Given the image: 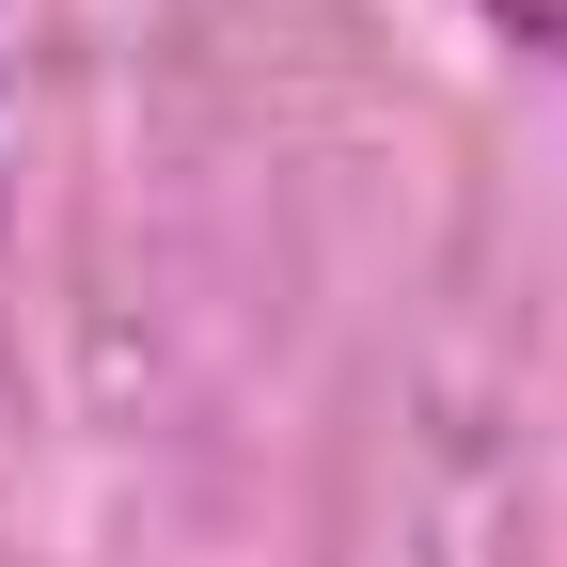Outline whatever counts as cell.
Here are the masks:
<instances>
[{
	"label": "cell",
	"instance_id": "7a4b0ae2",
	"mask_svg": "<svg viewBox=\"0 0 567 567\" xmlns=\"http://www.w3.org/2000/svg\"><path fill=\"white\" fill-rule=\"evenodd\" d=\"M0 316H17V126H0Z\"/></svg>",
	"mask_w": 567,
	"mask_h": 567
},
{
	"label": "cell",
	"instance_id": "6da1fadb",
	"mask_svg": "<svg viewBox=\"0 0 567 567\" xmlns=\"http://www.w3.org/2000/svg\"><path fill=\"white\" fill-rule=\"evenodd\" d=\"M473 32H488V48H520V63H551V80H567V0H473Z\"/></svg>",
	"mask_w": 567,
	"mask_h": 567
}]
</instances>
